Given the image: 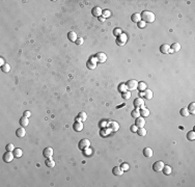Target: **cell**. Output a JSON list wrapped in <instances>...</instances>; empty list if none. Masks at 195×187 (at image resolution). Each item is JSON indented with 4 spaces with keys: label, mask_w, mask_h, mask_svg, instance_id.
Wrapping results in <instances>:
<instances>
[{
    "label": "cell",
    "mask_w": 195,
    "mask_h": 187,
    "mask_svg": "<svg viewBox=\"0 0 195 187\" xmlns=\"http://www.w3.org/2000/svg\"><path fill=\"white\" fill-rule=\"evenodd\" d=\"M137 133H138V135H140V136H145V135H146V130L144 129V127L138 128Z\"/></svg>",
    "instance_id": "31"
},
{
    "label": "cell",
    "mask_w": 195,
    "mask_h": 187,
    "mask_svg": "<svg viewBox=\"0 0 195 187\" xmlns=\"http://www.w3.org/2000/svg\"><path fill=\"white\" fill-rule=\"evenodd\" d=\"M68 37H69V40H70L71 42H76V41H77V38H78L77 34H76L75 32H74V31H70V32H69Z\"/></svg>",
    "instance_id": "21"
},
{
    "label": "cell",
    "mask_w": 195,
    "mask_h": 187,
    "mask_svg": "<svg viewBox=\"0 0 195 187\" xmlns=\"http://www.w3.org/2000/svg\"><path fill=\"white\" fill-rule=\"evenodd\" d=\"M16 135L18 136V137H24V136L26 135V131H25L24 127H21V128H19V129H17Z\"/></svg>",
    "instance_id": "17"
},
{
    "label": "cell",
    "mask_w": 195,
    "mask_h": 187,
    "mask_svg": "<svg viewBox=\"0 0 195 187\" xmlns=\"http://www.w3.org/2000/svg\"><path fill=\"white\" fill-rule=\"evenodd\" d=\"M14 150H15V146L12 145V143H8V145H6V151L14 152Z\"/></svg>",
    "instance_id": "39"
},
{
    "label": "cell",
    "mask_w": 195,
    "mask_h": 187,
    "mask_svg": "<svg viewBox=\"0 0 195 187\" xmlns=\"http://www.w3.org/2000/svg\"><path fill=\"white\" fill-rule=\"evenodd\" d=\"M138 87H139L140 90L143 92V90H145L147 88V84L145 83V82H139V83H138Z\"/></svg>",
    "instance_id": "33"
},
{
    "label": "cell",
    "mask_w": 195,
    "mask_h": 187,
    "mask_svg": "<svg viewBox=\"0 0 195 187\" xmlns=\"http://www.w3.org/2000/svg\"><path fill=\"white\" fill-rule=\"evenodd\" d=\"M143 92H144V97H145L147 100H150L151 98H153V92H151L150 89L146 88L145 90H143Z\"/></svg>",
    "instance_id": "25"
},
{
    "label": "cell",
    "mask_w": 195,
    "mask_h": 187,
    "mask_svg": "<svg viewBox=\"0 0 195 187\" xmlns=\"http://www.w3.org/2000/svg\"><path fill=\"white\" fill-rule=\"evenodd\" d=\"M96 57H97L98 62H101V63L105 62L107 60V55L105 53H103V52H99V53L96 55Z\"/></svg>",
    "instance_id": "10"
},
{
    "label": "cell",
    "mask_w": 195,
    "mask_h": 187,
    "mask_svg": "<svg viewBox=\"0 0 195 187\" xmlns=\"http://www.w3.org/2000/svg\"><path fill=\"white\" fill-rule=\"evenodd\" d=\"M134 106H135L136 108H143V107H144V102H143V100H142L141 98L135 99V101H134Z\"/></svg>",
    "instance_id": "11"
},
{
    "label": "cell",
    "mask_w": 195,
    "mask_h": 187,
    "mask_svg": "<svg viewBox=\"0 0 195 187\" xmlns=\"http://www.w3.org/2000/svg\"><path fill=\"white\" fill-rule=\"evenodd\" d=\"M164 164L162 161H157V162H155L154 163V165H153V169L155 172H161V171H163V167H164Z\"/></svg>",
    "instance_id": "8"
},
{
    "label": "cell",
    "mask_w": 195,
    "mask_h": 187,
    "mask_svg": "<svg viewBox=\"0 0 195 187\" xmlns=\"http://www.w3.org/2000/svg\"><path fill=\"white\" fill-rule=\"evenodd\" d=\"M137 24H138V27H139V28H144V27H145V24H146V23L144 22V21H142V20H141L140 22H138Z\"/></svg>",
    "instance_id": "44"
},
{
    "label": "cell",
    "mask_w": 195,
    "mask_h": 187,
    "mask_svg": "<svg viewBox=\"0 0 195 187\" xmlns=\"http://www.w3.org/2000/svg\"><path fill=\"white\" fill-rule=\"evenodd\" d=\"M137 130H138V127H137L136 125H133V126H131V131H132V132L136 133V132H137Z\"/></svg>",
    "instance_id": "46"
},
{
    "label": "cell",
    "mask_w": 195,
    "mask_h": 187,
    "mask_svg": "<svg viewBox=\"0 0 195 187\" xmlns=\"http://www.w3.org/2000/svg\"><path fill=\"white\" fill-rule=\"evenodd\" d=\"M30 115H31V113H30V111H25V112H24V116L29 117Z\"/></svg>",
    "instance_id": "47"
},
{
    "label": "cell",
    "mask_w": 195,
    "mask_h": 187,
    "mask_svg": "<svg viewBox=\"0 0 195 187\" xmlns=\"http://www.w3.org/2000/svg\"><path fill=\"white\" fill-rule=\"evenodd\" d=\"M43 155H44L46 158L52 157V156H53V149H52V148H46L44 152H43Z\"/></svg>",
    "instance_id": "13"
},
{
    "label": "cell",
    "mask_w": 195,
    "mask_h": 187,
    "mask_svg": "<svg viewBox=\"0 0 195 187\" xmlns=\"http://www.w3.org/2000/svg\"><path fill=\"white\" fill-rule=\"evenodd\" d=\"M131 19H132L133 22L138 23V22H140V21H141V15L140 14H133Z\"/></svg>",
    "instance_id": "22"
},
{
    "label": "cell",
    "mask_w": 195,
    "mask_h": 187,
    "mask_svg": "<svg viewBox=\"0 0 195 187\" xmlns=\"http://www.w3.org/2000/svg\"><path fill=\"white\" fill-rule=\"evenodd\" d=\"M155 19H156V17H155V14H154V12H149V11H144V12H142V14H141V20L144 21L145 23H146V22H147V23L154 22Z\"/></svg>",
    "instance_id": "1"
},
{
    "label": "cell",
    "mask_w": 195,
    "mask_h": 187,
    "mask_svg": "<svg viewBox=\"0 0 195 187\" xmlns=\"http://www.w3.org/2000/svg\"><path fill=\"white\" fill-rule=\"evenodd\" d=\"M29 124V119L26 116H22L20 119V125L22 126V127H26V126H28Z\"/></svg>",
    "instance_id": "19"
},
{
    "label": "cell",
    "mask_w": 195,
    "mask_h": 187,
    "mask_svg": "<svg viewBox=\"0 0 195 187\" xmlns=\"http://www.w3.org/2000/svg\"><path fill=\"white\" fill-rule=\"evenodd\" d=\"M140 97H144V92H141L140 93Z\"/></svg>",
    "instance_id": "50"
},
{
    "label": "cell",
    "mask_w": 195,
    "mask_h": 187,
    "mask_svg": "<svg viewBox=\"0 0 195 187\" xmlns=\"http://www.w3.org/2000/svg\"><path fill=\"white\" fill-rule=\"evenodd\" d=\"M0 64H1V67L2 66H4V64H5V62H4V59L1 57V58H0Z\"/></svg>",
    "instance_id": "48"
},
{
    "label": "cell",
    "mask_w": 195,
    "mask_h": 187,
    "mask_svg": "<svg viewBox=\"0 0 195 187\" xmlns=\"http://www.w3.org/2000/svg\"><path fill=\"white\" fill-rule=\"evenodd\" d=\"M102 15L104 16V18H108V17H110L111 16V12H109V11H107V10H105V11H103V12H102Z\"/></svg>",
    "instance_id": "40"
},
{
    "label": "cell",
    "mask_w": 195,
    "mask_h": 187,
    "mask_svg": "<svg viewBox=\"0 0 195 187\" xmlns=\"http://www.w3.org/2000/svg\"><path fill=\"white\" fill-rule=\"evenodd\" d=\"M123 168V171L124 172H127V171H129V168H130V166H129V164L128 163H123L122 164V166H120Z\"/></svg>",
    "instance_id": "41"
},
{
    "label": "cell",
    "mask_w": 195,
    "mask_h": 187,
    "mask_svg": "<svg viewBox=\"0 0 195 187\" xmlns=\"http://www.w3.org/2000/svg\"><path fill=\"white\" fill-rule=\"evenodd\" d=\"M74 130L77 131V132L82 131V130H83V124H82L81 121H76L75 122V124H74Z\"/></svg>",
    "instance_id": "12"
},
{
    "label": "cell",
    "mask_w": 195,
    "mask_h": 187,
    "mask_svg": "<svg viewBox=\"0 0 195 187\" xmlns=\"http://www.w3.org/2000/svg\"><path fill=\"white\" fill-rule=\"evenodd\" d=\"M99 20L101 21V22H104V21H105V18H104V17H99Z\"/></svg>",
    "instance_id": "49"
},
{
    "label": "cell",
    "mask_w": 195,
    "mask_h": 187,
    "mask_svg": "<svg viewBox=\"0 0 195 187\" xmlns=\"http://www.w3.org/2000/svg\"><path fill=\"white\" fill-rule=\"evenodd\" d=\"M75 43H76L77 45H82V44H83V38H82V37H78L77 41Z\"/></svg>",
    "instance_id": "45"
},
{
    "label": "cell",
    "mask_w": 195,
    "mask_h": 187,
    "mask_svg": "<svg viewBox=\"0 0 195 187\" xmlns=\"http://www.w3.org/2000/svg\"><path fill=\"white\" fill-rule=\"evenodd\" d=\"M92 151L89 149V147H88V148H85V149H84V154H85L86 156L92 155Z\"/></svg>",
    "instance_id": "43"
},
{
    "label": "cell",
    "mask_w": 195,
    "mask_h": 187,
    "mask_svg": "<svg viewBox=\"0 0 195 187\" xmlns=\"http://www.w3.org/2000/svg\"><path fill=\"white\" fill-rule=\"evenodd\" d=\"M143 155L147 158H150V157H153L154 152H153V150H151L150 148H145V149L143 150Z\"/></svg>",
    "instance_id": "16"
},
{
    "label": "cell",
    "mask_w": 195,
    "mask_h": 187,
    "mask_svg": "<svg viewBox=\"0 0 195 187\" xmlns=\"http://www.w3.org/2000/svg\"><path fill=\"white\" fill-rule=\"evenodd\" d=\"M127 85H126L125 83H122V84H119V86H118V90L120 93H125V92H127Z\"/></svg>",
    "instance_id": "34"
},
{
    "label": "cell",
    "mask_w": 195,
    "mask_h": 187,
    "mask_svg": "<svg viewBox=\"0 0 195 187\" xmlns=\"http://www.w3.org/2000/svg\"><path fill=\"white\" fill-rule=\"evenodd\" d=\"M135 125L137 126L138 128H142V127H144V126H145V119H144L143 116H139V117H137L136 121H135Z\"/></svg>",
    "instance_id": "9"
},
{
    "label": "cell",
    "mask_w": 195,
    "mask_h": 187,
    "mask_svg": "<svg viewBox=\"0 0 195 187\" xmlns=\"http://www.w3.org/2000/svg\"><path fill=\"white\" fill-rule=\"evenodd\" d=\"M187 109H188V111H189V113L194 114V113H195V103H194V102L190 103V105H189V107L187 108Z\"/></svg>",
    "instance_id": "30"
},
{
    "label": "cell",
    "mask_w": 195,
    "mask_h": 187,
    "mask_svg": "<svg viewBox=\"0 0 195 187\" xmlns=\"http://www.w3.org/2000/svg\"><path fill=\"white\" fill-rule=\"evenodd\" d=\"M123 32H122V30H120L119 28H116V29H114V31H113V34L114 36H116V37H118V36H120Z\"/></svg>",
    "instance_id": "42"
},
{
    "label": "cell",
    "mask_w": 195,
    "mask_h": 187,
    "mask_svg": "<svg viewBox=\"0 0 195 187\" xmlns=\"http://www.w3.org/2000/svg\"><path fill=\"white\" fill-rule=\"evenodd\" d=\"M111 131H110V130L109 129H102V131H101V135L103 136V137H105V136H107L108 135V134H109Z\"/></svg>",
    "instance_id": "37"
},
{
    "label": "cell",
    "mask_w": 195,
    "mask_h": 187,
    "mask_svg": "<svg viewBox=\"0 0 195 187\" xmlns=\"http://www.w3.org/2000/svg\"><path fill=\"white\" fill-rule=\"evenodd\" d=\"M15 155H14V152H10V151H6V153L4 154L3 156V160L5 162H11L12 161V159H14Z\"/></svg>",
    "instance_id": "5"
},
{
    "label": "cell",
    "mask_w": 195,
    "mask_h": 187,
    "mask_svg": "<svg viewBox=\"0 0 195 187\" xmlns=\"http://www.w3.org/2000/svg\"><path fill=\"white\" fill-rule=\"evenodd\" d=\"M131 115L134 117V119H137V117H139V116H140V109H139V108H135L134 110H132Z\"/></svg>",
    "instance_id": "23"
},
{
    "label": "cell",
    "mask_w": 195,
    "mask_h": 187,
    "mask_svg": "<svg viewBox=\"0 0 195 187\" xmlns=\"http://www.w3.org/2000/svg\"><path fill=\"white\" fill-rule=\"evenodd\" d=\"M131 92H130V90H129V92H128V90H127V92H125V93H123V98L124 99H126V100H128V99H130V98H131Z\"/></svg>",
    "instance_id": "38"
},
{
    "label": "cell",
    "mask_w": 195,
    "mask_h": 187,
    "mask_svg": "<svg viewBox=\"0 0 195 187\" xmlns=\"http://www.w3.org/2000/svg\"><path fill=\"white\" fill-rule=\"evenodd\" d=\"M14 155H15L16 158H21L23 155V151L21 149H15L14 150Z\"/></svg>",
    "instance_id": "28"
},
{
    "label": "cell",
    "mask_w": 195,
    "mask_h": 187,
    "mask_svg": "<svg viewBox=\"0 0 195 187\" xmlns=\"http://www.w3.org/2000/svg\"><path fill=\"white\" fill-rule=\"evenodd\" d=\"M126 85H127V88L130 90V92H131V90H135V89L138 88V81L135 80V79H131L126 83Z\"/></svg>",
    "instance_id": "2"
},
{
    "label": "cell",
    "mask_w": 195,
    "mask_h": 187,
    "mask_svg": "<svg viewBox=\"0 0 195 187\" xmlns=\"http://www.w3.org/2000/svg\"><path fill=\"white\" fill-rule=\"evenodd\" d=\"M90 146V141L88 139H86V138H84V139H81L79 145H78V148H79L80 150H84L85 148H88Z\"/></svg>",
    "instance_id": "6"
},
{
    "label": "cell",
    "mask_w": 195,
    "mask_h": 187,
    "mask_svg": "<svg viewBox=\"0 0 195 187\" xmlns=\"http://www.w3.org/2000/svg\"><path fill=\"white\" fill-rule=\"evenodd\" d=\"M170 49L173 51V53L180 51L181 50V44H179V43H174V44H172V46L170 47Z\"/></svg>",
    "instance_id": "26"
},
{
    "label": "cell",
    "mask_w": 195,
    "mask_h": 187,
    "mask_svg": "<svg viewBox=\"0 0 195 187\" xmlns=\"http://www.w3.org/2000/svg\"><path fill=\"white\" fill-rule=\"evenodd\" d=\"M127 40H128L127 36H126L125 33H122L120 36L117 37V38H116V44H117L118 46H124L126 43H127Z\"/></svg>",
    "instance_id": "4"
},
{
    "label": "cell",
    "mask_w": 195,
    "mask_h": 187,
    "mask_svg": "<svg viewBox=\"0 0 195 187\" xmlns=\"http://www.w3.org/2000/svg\"><path fill=\"white\" fill-rule=\"evenodd\" d=\"M140 115H142L143 117H146V116H149V110L147 109V108H141V110H140Z\"/></svg>",
    "instance_id": "29"
},
{
    "label": "cell",
    "mask_w": 195,
    "mask_h": 187,
    "mask_svg": "<svg viewBox=\"0 0 195 187\" xmlns=\"http://www.w3.org/2000/svg\"><path fill=\"white\" fill-rule=\"evenodd\" d=\"M171 172H172L171 166H169V165H164V167H163V173L165 174V175H167V176L170 175Z\"/></svg>",
    "instance_id": "27"
},
{
    "label": "cell",
    "mask_w": 195,
    "mask_h": 187,
    "mask_svg": "<svg viewBox=\"0 0 195 187\" xmlns=\"http://www.w3.org/2000/svg\"><path fill=\"white\" fill-rule=\"evenodd\" d=\"M46 165L48 167H50V168H53L54 166H55V161L53 159H52V157H50V158H47V160H46Z\"/></svg>",
    "instance_id": "20"
},
{
    "label": "cell",
    "mask_w": 195,
    "mask_h": 187,
    "mask_svg": "<svg viewBox=\"0 0 195 187\" xmlns=\"http://www.w3.org/2000/svg\"><path fill=\"white\" fill-rule=\"evenodd\" d=\"M107 128L109 129L111 132H116L119 129V125L116 123V122H110V123L108 124V127Z\"/></svg>",
    "instance_id": "7"
},
{
    "label": "cell",
    "mask_w": 195,
    "mask_h": 187,
    "mask_svg": "<svg viewBox=\"0 0 195 187\" xmlns=\"http://www.w3.org/2000/svg\"><path fill=\"white\" fill-rule=\"evenodd\" d=\"M97 62H98L97 57H96V56H92V57H90V59L87 62L86 66H87V68L90 69V70H94L96 67H97Z\"/></svg>",
    "instance_id": "3"
},
{
    "label": "cell",
    "mask_w": 195,
    "mask_h": 187,
    "mask_svg": "<svg viewBox=\"0 0 195 187\" xmlns=\"http://www.w3.org/2000/svg\"><path fill=\"white\" fill-rule=\"evenodd\" d=\"M1 70H2V72H4V73H8L11 71V66L8 63H5L4 66H2L1 67Z\"/></svg>",
    "instance_id": "32"
},
{
    "label": "cell",
    "mask_w": 195,
    "mask_h": 187,
    "mask_svg": "<svg viewBox=\"0 0 195 187\" xmlns=\"http://www.w3.org/2000/svg\"><path fill=\"white\" fill-rule=\"evenodd\" d=\"M112 173H113V175H115V176H122L123 174H124V171H123L122 167L115 166V167L113 168V171H112Z\"/></svg>",
    "instance_id": "18"
},
{
    "label": "cell",
    "mask_w": 195,
    "mask_h": 187,
    "mask_svg": "<svg viewBox=\"0 0 195 187\" xmlns=\"http://www.w3.org/2000/svg\"><path fill=\"white\" fill-rule=\"evenodd\" d=\"M187 138L189 140H194L195 139V132L194 131H190L187 135Z\"/></svg>",
    "instance_id": "35"
},
{
    "label": "cell",
    "mask_w": 195,
    "mask_h": 187,
    "mask_svg": "<svg viewBox=\"0 0 195 187\" xmlns=\"http://www.w3.org/2000/svg\"><path fill=\"white\" fill-rule=\"evenodd\" d=\"M92 15H93L94 17H101L103 11H102V8H101V7L96 6V7H93V8H92Z\"/></svg>",
    "instance_id": "14"
},
{
    "label": "cell",
    "mask_w": 195,
    "mask_h": 187,
    "mask_svg": "<svg viewBox=\"0 0 195 187\" xmlns=\"http://www.w3.org/2000/svg\"><path fill=\"white\" fill-rule=\"evenodd\" d=\"M86 119H87V115H86L85 112H80L79 114H78V117H77V121H81V122H84L86 121Z\"/></svg>",
    "instance_id": "24"
},
{
    "label": "cell",
    "mask_w": 195,
    "mask_h": 187,
    "mask_svg": "<svg viewBox=\"0 0 195 187\" xmlns=\"http://www.w3.org/2000/svg\"><path fill=\"white\" fill-rule=\"evenodd\" d=\"M180 113H181V115H183V116H188L189 115V111H188L187 108H182Z\"/></svg>",
    "instance_id": "36"
},
{
    "label": "cell",
    "mask_w": 195,
    "mask_h": 187,
    "mask_svg": "<svg viewBox=\"0 0 195 187\" xmlns=\"http://www.w3.org/2000/svg\"><path fill=\"white\" fill-rule=\"evenodd\" d=\"M169 50H170V46L167 45V44H163L161 47H160V51L164 54H168L169 53Z\"/></svg>",
    "instance_id": "15"
}]
</instances>
